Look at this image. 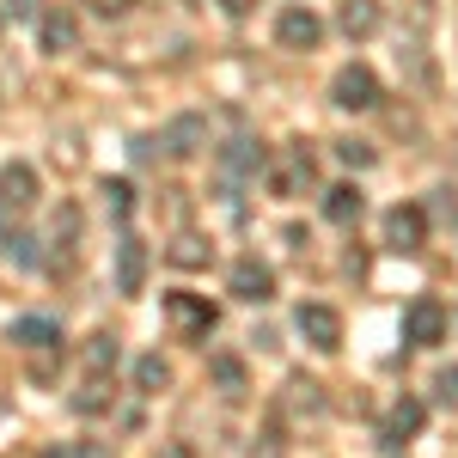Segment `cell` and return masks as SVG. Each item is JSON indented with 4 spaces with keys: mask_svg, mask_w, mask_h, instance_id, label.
Instances as JSON below:
<instances>
[{
    "mask_svg": "<svg viewBox=\"0 0 458 458\" xmlns=\"http://www.w3.org/2000/svg\"><path fill=\"white\" fill-rule=\"evenodd\" d=\"M159 147H165L172 159H196V153L208 147V116H196V110L172 116V123H165V135H159Z\"/></svg>",
    "mask_w": 458,
    "mask_h": 458,
    "instance_id": "cell-10",
    "label": "cell"
},
{
    "mask_svg": "<svg viewBox=\"0 0 458 458\" xmlns=\"http://www.w3.org/2000/svg\"><path fill=\"white\" fill-rule=\"evenodd\" d=\"M98 196H105V214H110V220H116V226H123V220L135 214V190H129L123 177H110V183H105V190H98Z\"/></svg>",
    "mask_w": 458,
    "mask_h": 458,
    "instance_id": "cell-22",
    "label": "cell"
},
{
    "mask_svg": "<svg viewBox=\"0 0 458 458\" xmlns=\"http://www.w3.org/2000/svg\"><path fill=\"white\" fill-rule=\"evenodd\" d=\"M403 343H410V349L446 343V306H440L434 293H416V300L403 306Z\"/></svg>",
    "mask_w": 458,
    "mask_h": 458,
    "instance_id": "cell-4",
    "label": "cell"
},
{
    "mask_svg": "<svg viewBox=\"0 0 458 458\" xmlns=\"http://www.w3.org/2000/svg\"><path fill=\"white\" fill-rule=\"evenodd\" d=\"M141 287H147V245L123 233V239H116V293H129V300H135Z\"/></svg>",
    "mask_w": 458,
    "mask_h": 458,
    "instance_id": "cell-15",
    "label": "cell"
},
{
    "mask_svg": "<svg viewBox=\"0 0 458 458\" xmlns=\"http://www.w3.org/2000/svg\"><path fill=\"white\" fill-rule=\"evenodd\" d=\"M43 458H110L98 440H86V446H62V453H43Z\"/></svg>",
    "mask_w": 458,
    "mask_h": 458,
    "instance_id": "cell-29",
    "label": "cell"
},
{
    "mask_svg": "<svg viewBox=\"0 0 458 458\" xmlns=\"http://www.w3.org/2000/svg\"><path fill=\"white\" fill-rule=\"evenodd\" d=\"M165 257H172L177 269H208L214 245H208V239H196V233H177L172 245H165Z\"/></svg>",
    "mask_w": 458,
    "mask_h": 458,
    "instance_id": "cell-19",
    "label": "cell"
},
{
    "mask_svg": "<svg viewBox=\"0 0 458 458\" xmlns=\"http://www.w3.org/2000/svg\"><path fill=\"white\" fill-rule=\"evenodd\" d=\"M379 98H386L379 92V73L367 68V62H349V68L330 80V105L336 110H354L360 116V110H379Z\"/></svg>",
    "mask_w": 458,
    "mask_h": 458,
    "instance_id": "cell-2",
    "label": "cell"
},
{
    "mask_svg": "<svg viewBox=\"0 0 458 458\" xmlns=\"http://www.w3.org/2000/svg\"><path fill=\"white\" fill-rule=\"evenodd\" d=\"M434 403H440V410H458V360L434 373Z\"/></svg>",
    "mask_w": 458,
    "mask_h": 458,
    "instance_id": "cell-26",
    "label": "cell"
},
{
    "mask_svg": "<svg viewBox=\"0 0 458 458\" xmlns=\"http://www.w3.org/2000/svg\"><path fill=\"white\" fill-rule=\"evenodd\" d=\"M208 379L226 391V397H245V360H239V354H214V360H208Z\"/></svg>",
    "mask_w": 458,
    "mask_h": 458,
    "instance_id": "cell-20",
    "label": "cell"
},
{
    "mask_svg": "<svg viewBox=\"0 0 458 458\" xmlns=\"http://www.w3.org/2000/svg\"><path fill=\"white\" fill-rule=\"evenodd\" d=\"M37 43H43L49 55H68L73 43H80V19H73L68 6H49V13H37Z\"/></svg>",
    "mask_w": 458,
    "mask_h": 458,
    "instance_id": "cell-14",
    "label": "cell"
},
{
    "mask_svg": "<svg viewBox=\"0 0 458 458\" xmlns=\"http://www.w3.org/2000/svg\"><path fill=\"white\" fill-rule=\"evenodd\" d=\"M214 159H220V177H226V183H250V177L269 172V153H263V141H250V135L226 141Z\"/></svg>",
    "mask_w": 458,
    "mask_h": 458,
    "instance_id": "cell-7",
    "label": "cell"
},
{
    "mask_svg": "<svg viewBox=\"0 0 458 458\" xmlns=\"http://www.w3.org/2000/svg\"><path fill=\"white\" fill-rule=\"evenodd\" d=\"M360 208H367L360 183H330V190H324V220H330V226H354Z\"/></svg>",
    "mask_w": 458,
    "mask_h": 458,
    "instance_id": "cell-17",
    "label": "cell"
},
{
    "mask_svg": "<svg viewBox=\"0 0 458 458\" xmlns=\"http://www.w3.org/2000/svg\"><path fill=\"white\" fill-rule=\"evenodd\" d=\"M13 343L25 354H49V349H62V324L55 318H43V312H31V318H13V330H6Z\"/></svg>",
    "mask_w": 458,
    "mask_h": 458,
    "instance_id": "cell-13",
    "label": "cell"
},
{
    "mask_svg": "<svg viewBox=\"0 0 458 458\" xmlns=\"http://www.w3.org/2000/svg\"><path fill=\"white\" fill-rule=\"evenodd\" d=\"M324 410H330V397L318 379H287L282 397H276V422L282 428H306V422H324Z\"/></svg>",
    "mask_w": 458,
    "mask_h": 458,
    "instance_id": "cell-1",
    "label": "cell"
},
{
    "mask_svg": "<svg viewBox=\"0 0 458 458\" xmlns=\"http://www.w3.org/2000/svg\"><path fill=\"white\" fill-rule=\"evenodd\" d=\"M293 330L324 354L343 349V312H336V306H300V312H293Z\"/></svg>",
    "mask_w": 458,
    "mask_h": 458,
    "instance_id": "cell-9",
    "label": "cell"
},
{
    "mask_svg": "<svg viewBox=\"0 0 458 458\" xmlns=\"http://www.w3.org/2000/svg\"><path fill=\"white\" fill-rule=\"evenodd\" d=\"M276 43L293 49V55H312L318 43H324V19H318L312 6H287L282 19H276Z\"/></svg>",
    "mask_w": 458,
    "mask_h": 458,
    "instance_id": "cell-6",
    "label": "cell"
},
{
    "mask_svg": "<svg viewBox=\"0 0 458 458\" xmlns=\"http://www.w3.org/2000/svg\"><path fill=\"white\" fill-rule=\"evenodd\" d=\"M226 287H233V300H245V306H269V300H276V269H269L263 257H239V263L226 269Z\"/></svg>",
    "mask_w": 458,
    "mask_h": 458,
    "instance_id": "cell-5",
    "label": "cell"
},
{
    "mask_svg": "<svg viewBox=\"0 0 458 458\" xmlns=\"http://www.w3.org/2000/svg\"><path fill=\"white\" fill-rule=\"evenodd\" d=\"M220 6H226V13H250L257 0H220Z\"/></svg>",
    "mask_w": 458,
    "mask_h": 458,
    "instance_id": "cell-32",
    "label": "cell"
},
{
    "mask_svg": "<svg viewBox=\"0 0 458 458\" xmlns=\"http://www.w3.org/2000/svg\"><path fill=\"white\" fill-rule=\"evenodd\" d=\"M336 25H343V37H373L379 31V0H343Z\"/></svg>",
    "mask_w": 458,
    "mask_h": 458,
    "instance_id": "cell-18",
    "label": "cell"
},
{
    "mask_svg": "<svg viewBox=\"0 0 458 458\" xmlns=\"http://www.w3.org/2000/svg\"><path fill=\"white\" fill-rule=\"evenodd\" d=\"M135 386H141V391H165V386H172V360L141 354V360H135Z\"/></svg>",
    "mask_w": 458,
    "mask_h": 458,
    "instance_id": "cell-23",
    "label": "cell"
},
{
    "mask_svg": "<svg viewBox=\"0 0 458 458\" xmlns=\"http://www.w3.org/2000/svg\"><path fill=\"white\" fill-rule=\"evenodd\" d=\"M116 336H92L86 343V373H116Z\"/></svg>",
    "mask_w": 458,
    "mask_h": 458,
    "instance_id": "cell-24",
    "label": "cell"
},
{
    "mask_svg": "<svg viewBox=\"0 0 458 458\" xmlns=\"http://www.w3.org/2000/svg\"><path fill=\"white\" fill-rule=\"evenodd\" d=\"M0 6H6L13 19H31V13H37V0H0Z\"/></svg>",
    "mask_w": 458,
    "mask_h": 458,
    "instance_id": "cell-31",
    "label": "cell"
},
{
    "mask_svg": "<svg viewBox=\"0 0 458 458\" xmlns=\"http://www.w3.org/2000/svg\"><path fill=\"white\" fill-rule=\"evenodd\" d=\"M0 208H6V214H25V208H37V172L25 165V159L0 165Z\"/></svg>",
    "mask_w": 458,
    "mask_h": 458,
    "instance_id": "cell-11",
    "label": "cell"
},
{
    "mask_svg": "<svg viewBox=\"0 0 458 458\" xmlns=\"http://www.w3.org/2000/svg\"><path fill=\"white\" fill-rule=\"evenodd\" d=\"M105 403H110V379L105 373H86V386L73 391V410H80V416H98Z\"/></svg>",
    "mask_w": 458,
    "mask_h": 458,
    "instance_id": "cell-21",
    "label": "cell"
},
{
    "mask_svg": "<svg viewBox=\"0 0 458 458\" xmlns=\"http://www.w3.org/2000/svg\"><path fill=\"white\" fill-rule=\"evenodd\" d=\"M312 177H318V159L306 147H287V159L269 172V190L276 196H300V190H312Z\"/></svg>",
    "mask_w": 458,
    "mask_h": 458,
    "instance_id": "cell-12",
    "label": "cell"
},
{
    "mask_svg": "<svg viewBox=\"0 0 458 458\" xmlns=\"http://www.w3.org/2000/svg\"><path fill=\"white\" fill-rule=\"evenodd\" d=\"M386 245L403 250V257H416V250L428 245V214L416 208V202H397V208L386 214Z\"/></svg>",
    "mask_w": 458,
    "mask_h": 458,
    "instance_id": "cell-8",
    "label": "cell"
},
{
    "mask_svg": "<svg viewBox=\"0 0 458 458\" xmlns=\"http://www.w3.org/2000/svg\"><path fill=\"white\" fill-rule=\"evenodd\" d=\"M422 422H428V403H422V397H397L379 440H386V446H403V440H416V434H422Z\"/></svg>",
    "mask_w": 458,
    "mask_h": 458,
    "instance_id": "cell-16",
    "label": "cell"
},
{
    "mask_svg": "<svg viewBox=\"0 0 458 458\" xmlns=\"http://www.w3.org/2000/svg\"><path fill=\"white\" fill-rule=\"evenodd\" d=\"M330 147H336V159H343V165H349V172H367V165H373V159H379V153H373V147H367V141H354V135H349V141H330Z\"/></svg>",
    "mask_w": 458,
    "mask_h": 458,
    "instance_id": "cell-25",
    "label": "cell"
},
{
    "mask_svg": "<svg viewBox=\"0 0 458 458\" xmlns=\"http://www.w3.org/2000/svg\"><path fill=\"white\" fill-rule=\"evenodd\" d=\"M165 318H172V330L183 343H208L214 324H220V312H214L202 293H165Z\"/></svg>",
    "mask_w": 458,
    "mask_h": 458,
    "instance_id": "cell-3",
    "label": "cell"
},
{
    "mask_svg": "<svg viewBox=\"0 0 458 458\" xmlns=\"http://www.w3.org/2000/svg\"><path fill=\"white\" fill-rule=\"evenodd\" d=\"M153 458H196V446H190V440H165Z\"/></svg>",
    "mask_w": 458,
    "mask_h": 458,
    "instance_id": "cell-30",
    "label": "cell"
},
{
    "mask_svg": "<svg viewBox=\"0 0 458 458\" xmlns=\"http://www.w3.org/2000/svg\"><path fill=\"white\" fill-rule=\"evenodd\" d=\"M250 458H287V453H282V428H269V434L250 446Z\"/></svg>",
    "mask_w": 458,
    "mask_h": 458,
    "instance_id": "cell-28",
    "label": "cell"
},
{
    "mask_svg": "<svg viewBox=\"0 0 458 458\" xmlns=\"http://www.w3.org/2000/svg\"><path fill=\"white\" fill-rule=\"evenodd\" d=\"M0 245H6V257H13L19 269H31V263H37V239H25V233H13V239H0Z\"/></svg>",
    "mask_w": 458,
    "mask_h": 458,
    "instance_id": "cell-27",
    "label": "cell"
}]
</instances>
